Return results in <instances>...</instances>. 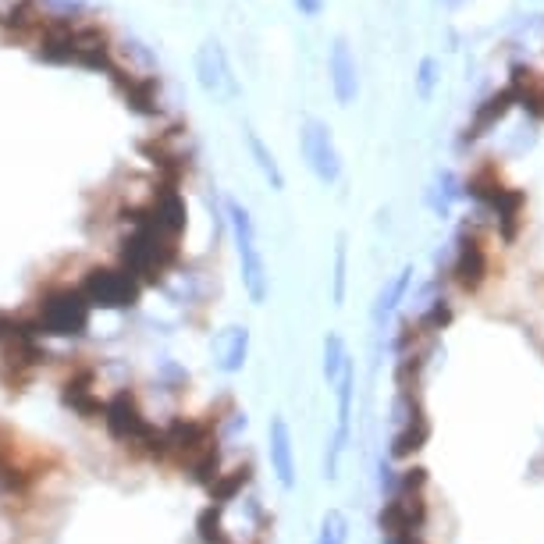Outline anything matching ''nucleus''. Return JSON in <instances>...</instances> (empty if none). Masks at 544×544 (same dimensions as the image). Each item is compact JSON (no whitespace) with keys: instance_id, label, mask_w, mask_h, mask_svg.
<instances>
[{"instance_id":"nucleus-1","label":"nucleus","mask_w":544,"mask_h":544,"mask_svg":"<svg viewBox=\"0 0 544 544\" xmlns=\"http://www.w3.org/2000/svg\"><path fill=\"white\" fill-rule=\"evenodd\" d=\"M224 214H228V228H232L235 253H239V271H242V288L253 306H264L271 296V274H267V260L260 239H256V221L249 214L246 203L228 200L224 203Z\"/></svg>"},{"instance_id":"nucleus-2","label":"nucleus","mask_w":544,"mask_h":544,"mask_svg":"<svg viewBox=\"0 0 544 544\" xmlns=\"http://www.w3.org/2000/svg\"><path fill=\"white\" fill-rule=\"evenodd\" d=\"M175 256H178L175 239L157 232L150 221H143V217H136V228H132V235H128V242H125V253H121L125 271L132 274L139 285H143V281H157L171 271Z\"/></svg>"},{"instance_id":"nucleus-3","label":"nucleus","mask_w":544,"mask_h":544,"mask_svg":"<svg viewBox=\"0 0 544 544\" xmlns=\"http://www.w3.org/2000/svg\"><path fill=\"white\" fill-rule=\"evenodd\" d=\"M89 303L82 299L79 288H54L40 303L36 320H29L36 335L50 338H79L89 328Z\"/></svg>"},{"instance_id":"nucleus-4","label":"nucleus","mask_w":544,"mask_h":544,"mask_svg":"<svg viewBox=\"0 0 544 544\" xmlns=\"http://www.w3.org/2000/svg\"><path fill=\"white\" fill-rule=\"evenodd\" d=\"M139 288L143 285L125 267H104V271H89L79 292L89 303V310H128V306H136Z\"/></svg>"},{"instance_id":"nucleus-5","label":"nucleus","mask_w":544,"mask_h":544,"mask_svg":"<svg viewBox=\"0 0 544 544\" xmlns=\"http://www.w3.org/2000/svg\"><path fill=\"white\" fill-rule=\"evenodd\" d=\"M299 150H303L306 168L313 171L320 185H335L342 178V153L335 146L331 128L320 118H306L299 128Z\"/></svg>"},{"instance_id":"nucleus-6","label":"nucleus","mask_w":544,"mask_h":544,"mask_svg":"<svg viewBox=\"0 0 544 544\" xmlns=\"http://www.w3.org/2000/svg\"><path fill=\"white\" fill-rule=\"evenodd\" d=\"M100 416H104V427L114 441H121V445H139L143 452L150 448L153 431H157V427L146 420L143 409H139V402L128 392H114L111 399L104 402V413Z\"/></svg>"},{"instance_id":"nucleus-7","label":"nucleus","mask_w":544,"mask_h":544,"mask_svg":"<svg viewBox=\"0 0 544 544\" xmlns=\"http://www.w3.org/2000/svg\"><path fill=\"white\" fill-rule=\"evenodd\" d=\"M335 395H338V420H335V434L328 441V456H324V477L335 480L338 466H342L345 445H349L352 434V406H356V363H345L342 377L335 381Z\"/></svg>"},{"instance_id":"nucleus-8","label":"nucleus","mask_w":544,"mask_h":544,"mask_svg":"<svg viewBox=\"0 0 544 544\" xmlns=\"http://www.w3.org/2000/svg\"><path fill=\"white\" fill-rule=\"evenodd\" d=\"M431 438V424H427L424 409L413 399V392H399L395 399V434H392V459H409L413 452L427 445Z\"/></svg>"},{"instance_id":"nucleus-9","label":"nucleus","mask_w":544,"mask_h":544,"mask_svg":"<svg viewBox=\"0 0 544 544\" xmlns=\"http://www.w3.org/2000/svg\"><path fill=\"white\" fill-rule=\"evenodd\" d=\"M196 79H200L203 93L210 96H228V100L239 96V82H235L232 64H228V54H224L217 36H207L196 47Z\"/></svg>"},{"instance_id":"nucleus-10","label":"nucleus","mask_w":544,"mask_h":544,"mask_svg":"<svg viewBox=\"0 0 544 544\" xmlns=\"http://www.w3.org/2000/svg\"><path fill=\"white\" fill-rule=\"evenodd\" d=\"M427 505L413 491H395L381 509V530L384 537H416V530L424 527Z\"/></svg>"},{"instance_id":"nucleus-11","label":"nucleus","mask_w":544,"mask_h":544,"mask_svg":"<svg viewBox=\"0 0 544 544\" xmlns=\"http://www.w3.org/2000/svg\"><path fill=\"white\" fill-rule=\"evenodd\" d=\"M267 456H271V473L285 491L296 488V441H292V427L281 413L271 416L267 427Z\"/></svg>"},{"instance_id":"nucleus-12","label":"nucleus","mask_w":544,"mask_h":544,"mask_svg":"<svg viewBox=\"0 0 544 544\" xmlns=\"http://www.w3.org/2000/svg\"><path fill=\"white\" fill-rule=\"evenodd\" d=\"M328 72H331V93L342 107L356 104V96H360V68H356V54H352L349 40L338 36L331 43V54H328Z\"/></svg>"},{"instance_id":"nucleus-13","label":"nucleus","mask_w":544,"mask_h":544,"mask_svg":"<svg viewBox=\"0 0 544 544\" xmlns=\"http://www.w3.org/2000/svg\"><path fill=\"white\" fill-rule=\"evenodd\" d=\"M456 264H452V274H456V281L466 288V292H473V288H480V281L488 278V253H484V246H480L473 235H459L456 242Z\"/></svg>"},{"instance_id":"nucleus-14","label":"nucleus","mask_w":544,"mask_h":544,"mask_svg":"<svg viewBox=\"0 0 544 544\" xmlns=\"http://www.w3.org/2000/svg\"><path fill=\"white\" fill-rule=\"evenodd\" d=\"M249 360V328L246 324H232L214 338V363L221 374H239Z\"/></svg>"},{"instance_id":"nucleus-15","label":"nucleus","mask_w":544,"mask_h":544,"mask_svg":"<svg viewBox=\"0 0 544 544\" xmlns=\"http://www.w3.org/2000/svg\"><path fill=\"white\" fill-rule=\"evenodd\" d=\"M413 267H399V271L392 274V278L384 281V288L377 292V299H374V310H370V320H374V328L377 331H384V324L392 320V313L399 310V303L406 299V292H409V285H413Z\"/></svg>"},{"instance_id":"nucleus-16","label":"nucleus","mask_w":544,"mask_h":544,"mask_svg":"<svg viewBox=\"0 0 544 544\" xmlns=\"http://www.w3.org/2000/svg\"><path fill=\"white\" fill-rule=\"evenodd\" d=\"M139 217H143V221H150L157 232L178 239V235H182V228H185V200L178 196L175 189H168V192H160L157 200L150 203V210H146V214H139Z\"/></svg>"},{"instance_id":"nucleus-17","label":"nucleus","mask_w":544,"mask_h":544,"mask_svg":"<svg viewBox=\"0 0 544 544\" xmlns=\"http://www.w3.org/2000/svg\"><path fill=\"white\" fill-rule=\"evenodd\" d=\"M61 399L64 406H72L79 416H100L104 413V402L96 395V381H93V370H79L64 381L61 388Z\"/></svg>"},{"instance_id":"nucleus-18","label":"nucleus","mask_w":544,"mask_h":544,"mask_svg":"<svg viewBox=\"0 0 544 544\" xmlns=\"http://www.w3.org/2000/svg\"><path fill=\"white\" fill-rule=\"evenodd\" d=\"M512 100H516V93H512L509 86L502 89V93H495V96H488L484 104L477 107V114H473V125H470V132L466 136L470 139H477V136H484L491 125H498V121L505 118V111L512 107Z\"/></svg>"},{"instance_id":"nucleus-19","label":"nucleus","mask_w":544,"mask_h":544,"mask_svg":"<svg viewBox=\"0 0 544 544\" xmlns=\"http://www.w3.org/2000/svg\"><path fill=\"white\" fill-rule=\"evenodd\" d=\"M246 146H249V153H253V160H256V168H260V175H264L267 182H271V189H274V192L285 189V175H281L278 157H274V153L267 150V143L260 139V132L246 128Z\"/></svg>"},{"instance_id":"nucleus-20","label":"nucleus","mask_w":544,"mask_h":544,"mask_svg":"<svg viewBox=\"0 0 544 544\" xmlns=\"http://www.w3.org/2000/svg\"><path fill=\"white\" fill-rule=\"evenodd\" d=\"M463 182H459L452 171H441L438 178H434V185H431V192H427V203H431V210L434 214H448V207L463 196Z\"/></svg>"},{"instance_id":"nucleus-21","label":"nucleus","mask_w":544,"mask_h":544,"mask_svg":"<svg viewBox=\"0 0 544 544\" xmlns=\"http://www.w3.org/2000/svg\"><path fill=\"white\" fill-rule=\"evenodd\" d=\"M345 363H349V349H345V338L338 331L324 335V381L335 384L342 377Z\"/></svg>"},{"instance_id":"nucleus-22","label":"nucleus","mask_w":544,"mask_h":544,"mask_svg":"<svg viewBox=\"0 0 544 544\" xmlns=\"http://www.w3.org/2000/svg\"><path fill=\"white\" fill-rule=\"evenodd\" d=\"M345 281H349V239L338 235L335 239V274H331V299H335V306L345 303Z\"/></svg>"},{"instance_id":"nucleus-23","label":"nucleus","mask_w":544,"mask_h":544,"mask_svg":"<svg viewBox=\"0 0 544 544\" xmlns=\"http://www.w3.org/2000/svg\"><path fill=\"white\" fill-rule=\"evenodd\" d=\"M317 544H349V516L342 509H328L320 520Z\"/></svg>"},{"instance_id":"nucleus-24","label":"nucleus","mask_w":544,"mask_h":544,"mask_svg":"<svg viewBox=\"0 0 544 544\" xmlns=\"http://www.w3.org/2000/svg\"><path fill=\"white\" fill-rule=\"evenodd\" d=\"M434 86H438V61L424 57V61H420V72H416V93H420V100H431Z\"/></svg>"},{"instance_id":"nucleus-25","label":"nucleus","mask_w":544,"mask_h":544,"mask_svg":"<svg viewBox=\"0 0 544 544\" xmlns=\"http://www.w3.org/2000/svg\"><path fill=\"white\" fill-rule=\"evenodd\" d=\"M157 377H160V384H164L168 392H178V388H185V384H189V370L178 367L175 360H160Z\"/></svg>"},{"instance_id":"nucleus-26","label":"nucleus","mask_w":544,"mask_h":544,"mask_svg":"<svg viewBox=\"0 0 544 544\" xmlns=\"http://www.w3.org/2000/svg\"><path fill=\"white\" fill-rule=\"evenodd\" d=\"M299 8V15H306V18H317L320 11H324V0H292Z\"/></svg>"},{"instance_id":"nucleus-27","label":"nucleus","mask_w":544,"mask_h":544,"mask_svg":"<svg viewBox=\"0 0 544 544\" xmlns=\"http://www.w3.org/2000/svg\"><path fill=\"white\" fill-rule=\"evenodd\" d=\"M441 4H448V8H456V4H459V0H441Z\"/></svg>"}]
</instances>
